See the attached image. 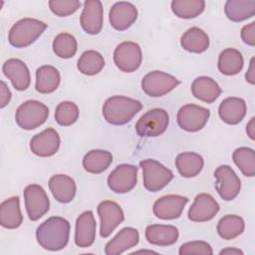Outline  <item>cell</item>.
<instances>
[{"label": "cell", "instance_id": "13", "mask_svg": "<svg viewBox=\"0 0 255 255\" xmlns=\"http://www.w3.org/2000/svg\"><path fill=\"white\" fill-rule=\"evenodd\" d=\"M98 213L101 218L100 234L104 238L109 237L125 219L124 211L121 206L111 200L102 201L98 205Z\"/></svg>", "mask_w": 255, "mask_h": 255}, {"label": "cell", "instance_id": "5", "mask_svg": "<svg viewBox=\"0 0 255 255\" xmlns=\"http://www.w3.org/2000/svg\"><path fill=\"white\" fill-rule=\"evenodd\" d=\"M142 168L143 185L146 190L156 192L164 188L173 178L170 169L154 159H143L139 162Z\"/></svg>", "mask_w": 255, "mask_h": 255}, {"label": "cell", "instance_id": "22", "mask_svg": "<svg viewBox=\"0 0 255 255\" xmlns=\"http://www.w3.org/2000/svg\"><path fill=\"white\" fill-rule=\"evenodd\" d=\"M246 103L243 99L229 97L223 100L218 108L220 119L228 125L239 124L246 115Z\"/></svg>", "mask_w": 255, "mask_h": 255}, {"label": "cell", "instance_id": "11", "mask_svg": "<svg viewBox=\"0 0 255 255\" xmlns=\"http://www.w3.org/2000/svg\"><path fill=\"white\" fill-rule=\"evenodd\" d=\"M214 177L216 178L215 188L222 199L229 201L239 194L241 189L240 179L229 165L218 166L214 171Z\"/></svg>", "mask_w": 255, "mask_h": 255}, {"label": "cell", "instance_id": "41", "mask_svg": "<svg viewBox=\"0 0 255 255\" xmlns=\"http://www.w3.org/2000/svg\"><path fill=\"white\" fill-rule=\"evenodd\" d=\"M241 38L245 44L249 46L255 45V22H251L242 28Z\"/></svg>", "mask_w": 255, "mask_h": 255}, {"label": "cell", "instance_id": "14", "mask_svg": "<svg viewBox=\"0 0 255 255\" xmlns=\"http://www.w3.org/2000/svg\"><path fill=\"white\" fill-rule=\"evenodd\" d=\"M61 139L59 133L52 128H48L38 134H35L30 140L31 151L42 157L54 155L60 147Z\"/></svg>", "mask_w": 255, "mask_h": 255}, {"label": "cell", "instance_id": "27", "mask_svg": "<svg viewBox=\"0 0 255 255\" xmlns=\"http://www.w3.org/2000/svg\"><path fill=\"white\" fill-rule=\"evenodd\" d=\"M61 76L59 71L50 65H45L36 71V91L41 94H50L57 90Z\"/></svg>", "mask_w": 255, "mask_h": 255}, {"label": "cell", "instance_id": "43", "mask_svg": "<svg viewBox=\"0 0 255 255\" xmlns=\"http://www.w3.org/2000/svg\"><path fill=\"white\" fill-rule=\"evenodd\" d=\"M254 58L251 59L250 61V66H249V69L245 75V79L246 81L251 84V85H254L255 84V73H254Z\"/></svg>", "mask_w": 255, "mask_h": 255}, {"label": "cell", "instance_id": "40", "mask_svg": "<svg viewBox=\"0 0 255 255\" xmlns=\"http://www.w3.org/2000/svg\"><path fill=\"white\" fill-rule=\"evenodd\" d=\"M180 255L188 254H202V255H212L213 251L211 246L205 241H190L183 243L179 247Z\"/></svg>", "mask_w": 255, "mask_h": 255}, {"label": "cell", "instance_id": "39", "mask_svg": "<svg viewBox=\"0 0 255 255\" xmlns=\"http://www.w3.org/2000/svg\"><path fill=\"white\" fill-rule=\"evenodd\" d=\"M81 6L78 0H50L49 7L51 11L60 17H67L75 13Z\"/></svg>", "mask_w": 255, "mask_h": 255}, {"label": "cell", "instance_id": "21", "mask_svg": "<svg viewBox=\"0 0 255 255\" xmlns=\"http://www.w3.org/2000/svg\"><path fill=\"white\" fill-rule=\"evenodd\" d=\"M139 240L138 231L132 227H125L118 232V234L110 240L105 247L107 255H118L128 249L134 247Z\"/></svg>", "mask_w": 255, "mask_h": 255}, {"label": "cell", "instance_id": "26", "mask_svg": "<svg viewBox=\"0 0 255 255\" xmlns=\"http://www.w3.org/2000/svg\"><path fill=\"white\" fill-rule=\"evenodd\" d=\"M191 93L194 98L207 103H213L221 94L219 85L209 77H198L191 85Z\"/></svg>", "mask_w": 255, "mask_h": 255}, {"label": "cell", "instance_id": "28", "mask_svg": "<svg viewBox=\"0 0 255 255\" xmlns=\"http://www.w3.org/2000/svg\"><path fill=\"white\" fill-rule=\"evenodd\" d=\"M208 35L198 27H191L183 33L180 39L181 47L191 53H203L209 47Z\"/></svg>", "mask_w": 255, "mask_h": 255}, {"label": "cell", "instance_id": "24", "mask_svg": "<svg viewBox=\"0 0 255 255\" xmlns=\"http://www.w3.org/2000/svg\"><path fill=\"white\" fill-rule=\"evenodd\" d=\"M179 233L175 226L164 224H151L145 229L146 240L153 245L168 246L174 244Z\"/></svg>", "mask_w": 255, "mask_h": 255}, {"label": "cell", "instance_id": "32", "mask_svg": "<svg viewBox=\"0 0 255 255\" xmlns=\"http://www.w3.org/2000/svg\"><path fill=\"white\" fill-rule=\"evenodd\" d=\"M113 161V155L108 150L93 149L85 154L83 158L84 168L91 173L105 171Z\"/></svg>", "mask_w": 255, "mask_h": 255}, {"label": "cell", "instance_id": "8", "mask_svg": "<svg viewBox=\"0 0 255 255\" xmlns=\"http://www.w3.org/2000/svg\"><path fill=\"white\" fill-rule=\"evenodd\" d=\"M24 199L27 214L32 221L40 219L50 208L49 197L39 184H29L24 189Z\"/></svg>", "mask_w": 255, "mask_h": 255}, {"label": "cell", "instance_id": "31", "mask_svg": "<svg viewBox=\"0 0 255 255\" xmlns=\"http://www.w3.org/2000/svg\"><path fill=\"white\" fill-rule=\"evenodd\" d=\"M244 65L242 54L233 48L223 50L218 58V70L221 74L226 76H233L238 74Z\"/></svg>", "mask_w": 255, "mask_h": 255}, {"label": "cell", "instance_id": "19", "mask_svg": "<svg viewBox=\"0 0 255 255\" xmlns=\"http://www.w3.org/2000/svg\"><path fill=\"white\" fill-rule=\"evenodd\" d=\"M4 75L11 81L17 91H25L29 88L31 77L27 65L20 59H9L2 67Z\"/></svg>", "mask_w": 255, "mask_h": 255}, {"label": "cell", "instance_id": "23", "mask_svg": "<svg viewBox=\"0 0 255 255\" xmlns=\"http://www.w3.org/2000/svg\"><path fill=\"white\" fill-rule=\"evenodd\" d=\"M49 188L54 198L61 203L71 202L77 190L74 179L66 174L53 175L49 180Z\"/></svg>", "mask_w": 255, "mask_h": 255}, {"label": "cell", "instance_id": "46", "mask_svg": "<svg viewBox=\"0 0 255 255\" xmlns=\"http://www.w3.org/2000/svg\"><path fill=\"white\" fill-rule=\"evenodd\" d=\"M134 253H155L153 251H146V250H139V251H136Z\"/></svg>", "mask_w": 255, "mask_h": 255}, {"label": "cell", "instance_id": "4", "mask_svg": "<svg viewBox=\"0 0 255 255\" xmlns=\"http://www.w3.org/2000/svg\"><path fill=\"white\" fill-rule=\"evenodd\" d=\"M48 117V107L36 100L24 102L19 106L15 114L17 125L26 130L37 128L46 122Z\"/></svg>", "mask_w": 255, "mask_h": 255}, {"label": "cell", "instance_id": "20", "mask_svg": "<svg viewBox=\"0 0 255 255\" xmlns=\"http://www.w3.org/2000/svg\"><path fill=\"white\" fill-rule=\"evenodd\" d=\"M97 223L92 211L83 212L76 221L75 243L81 248L90 247L96 239Z\"/></svg>", "mask_w": 255, "mask_h": 255}, {"label": "cell", "instance_id": "6", "mask_svg": "<svg viewBox=\"0 0 255 255\" xmlns=\"http://www.w3.org/2000/svg\"><path fill=\"white\" fill-rule=\"evenodd\" d=\"M169 117L163 109H152L143 114L135 124V130L139 136H158L165 131Z\"/></svg>", "mask_w": 255, "mask_h": 255}, {"label": "cell", "instance_id": "44", "mask_svg": "<svg viewBox=\"0 0 255 255\" xmlns=\"http://www.w3.org/2000/svg\"><path fill=\"white\" fill-rule=\"evenodd\" d=\"M254 121H255V118H252L250 120V122L248 123L247 127H246V132H247V134L249 135V137L251 139L255 138V125H254Z\"/></svg>", "mask_w": 255, "mask_h": 255}, {"label": "cell", "instance_id": "10", "mask_svg": "<svg viewBox=\"0 0 255 255\" xmlns=\"http://www.w3.org/2000/svg\"><path fill=\"white\" fill-rule=\"evenodd\" d=\"M209 117L210 112L207 109L197 105L187 104L179 109L177 113V124L182 129L194 132L204 128Z\"/></svg>", "mask_w": 255, "mask_h": 255}, {"label": "cell", "instance_id": "3", "mask_svg": "<svg viewBox=\"0 0 255 255\" xmlns=\"http://www.w3.org/2000/svg\"><path fill=\"white\" fill-rule=\"evenodd\" d=\"M47 24L33 18H24L16 22L8 34L9 43L16 48H25L34 43L46 30Z\"/></svg>", "mask_w": 255, "mask_h": 255}, {"label": "cell", "instance_id": "45", "mask_svg": "<svg viewBox=\"0 0 255 255\" xmlns=\"http://www.w3.org/2000/svg\"><path fill=\"white\" fill-rule=\"evenodd\" d=\"M220 255H223V254H227V255H243V251H241L240 249H237V248H225V249H222L219 253Z\"/></svg>", "mask_w": 255, "mask_h": 255}, {"label": "cell", "instance_id": "15", "mask_svg": "<svg viewBox=\"0 0 255 255\" xmlns=\"http://www.w3.org/2000/svg\"><path fill=\"white\" fill-rule=\"evenodd\" d=\"M188 198L185 196L177 194H169L158 198L153 204V213L157 218L163 220L178 218L186 203Z\"/></svg>", "mask_w": 255, "mask_h": 255}, {"label": "cell", "instance_id": "36", "mask_svg": "<svg viewBox=\"0 0 255 255\" xmlns=\"http://www.w3.org/2000/svg\"><path fill=\"white\" fill-rule=\"evenodd\" d=\"M233 161L245 176L252 177L255 174V153L250 147L242 146L233 151Z\"/></svg>", "mask_w": 255, "mask_h": 255}, {"label": "cell", "instance_id": "16", "mask_svg": "<svg viewBox=\"0 0 255 255\" xmlns=\"http://www.w3.org/2000/svg\"><path fill=\"white\" fill-rule=\"evenodd\" d=\"M103 5L99 0H88L84 3V8L80 17L83 30L90 35H97L103 28Z\"/></svg>", "mask_w": 255, "mask_h": 255}, {"label": "cell", "instance_id": "34", "mask_svg": "<svg viewBox=\"0 0 255 255\" xmlns=\"http://www.w3.org/2000/svg\"><path fill=\"white\" fill-rule=\"evenodd\" d=\"M105 67V60L101 53L88 50L85 51L78 60V70L87 76H94L99 74Z\"/></svg>", "mask_w": 255, "mask_h": 255}, {"label": "cell", "instance_id": "33", "mask_svg": "<svg viewBox=\"0 0 255 255\" xmlns=\"http://www.w3.org/2000/svg\"><path fill=\"white\" fill-rule=\"evenodd\" d=\"M245 223L242 217L234 214L223 216L217 224V232L219 236L226 240H231L243 233Z\"/></svg>", "mask_w": 255, "mask_h": 255}, {"label": "cell", "instance_id": "17", "mask_svg": "<svg viewBox=\"0 0 255 255\" xmlns=\"http://www.w3.org/2000/svg\"><path fill=\"white\" fill-rule=\"evenodd\" d=\"M219 208V204L210 194L200 193L188 210V218L194 222H205L212 219Z\"/></svg>", "mask_w": 255, "mask_h": 255}, {"label": "cell", "instance_id": "42", "mask_svg": "<svg viewBox=\"0 0 255 255\" xmlns=\"http://www.w3.org/2000/svg\"><path fill=\"white\" fill-rule=\"evenodd\" d=\"M0 88H1V90H0V93H1V99H0V107L1 108H4V107H6L7 105H8V103L10 102V99H11V92H10V90H9V88L7 87V85L3 82V81H1L0 82Z\"/></svg>", "mask_w": 255, "mask_h": 255}, {"label": "cell", "instance_id": "29", "mask_svg": "<svg viewBox=\"0 0 255 255\" xmlns=\"http://www.w3.org/2000/svg\"><path fill=\"white\" fill-rule=\"evenodd\" d=\"M204 160L196 152L186 151L179 153L175 158V166L179 174L183 177H194L202 170Z\"/></svg>", "mask_w": 255, "mask_h": 255}, {"label": "cell", "instance_id": "7", "mask_svg": "<svg viewBox=\"0 0 255 255\" xmlns=\"http://www.w3.org/2000/svg\"><path fill=\"white\" fill-rule=\"evenodd\" d=\"M179 81L167 73L152 71L146 74L141 80V89L149 97H161L172 91Z\"/></svg>", "mask_w": 255, "mask_h": 255}, {"label": "cell", "instance_id": "30", "mask_svg": "<svg viewBox=\"0 0 255 255\" xmlns=\"http://www.w3.org/2000/svg\"><path fill=\"white\" fill-rule=\"evenodd\" d=\"M227 18L233 22H241L255 14V0H228L224 6Z\"/></svg>", "mask_w": 255, "mask_h": 255}, {"label": "cell", "instance_id": "9", "mask_svg": "<svg viewBox=\"0 0 255 255\" xmlns=\"http://www.w3.org/2000/svg\"><path fill=\"white\" fill-rule=\"evenodd\" d=\"M141 49L134 42H123L117 46L114 52L116 66L125 73H131L137 70L141 64Z\"/></svg>", "mask_w": 255, "mask_h": 255}, {"label": "cell", "instance_id": "38", "mask_svg": "<svg viewBox=\"0 0 255 255\" xmlns=\"http://www.w3.org/2000/svg\"><path fill=\"white\" fill-rule=\"evenodd\" d=\"M79 118L78 106L69 101L60 103L55 110V120L60 126L68 127L77 122Z\"/></svg>", "mask_w": 255, "mask_h": 255}, {"label": "cell", "instance_id": "12", "mask_svg": "<svg viewBox=\"0 0 255 255\" xmlns=\"http://www.w3.org/2000/svg\"><path fill=\"white\" fill-rule=\"evenodd\" d=\"M136 181L137 167L128 163L118 165L108 177V185L116 193L130 191L135 186Z\"/></svg>", "mask_w": 255, "mask_h": 255}, {"label": "cell", "instance_id": "18", "mask_svg": "<svg viewBox=\"0 0 255 255\" xmlns=\"http://www.w3.org/2000/svg\"><path fill=\"white\" fill-rule=\"evenodd\" d=\"M110 23L113 28L124 31L129 28L137 18V9L129 2H117L110 10Z\"/></svg>", "mask_w": 255, "mask_h": 255}, {"label": "cell", "instance_id": "37", "mask_svg": "<svg viewBox=\"0 0 255 255\" xmlns=\"http://www.w3.org/2000/svg\"><path fill=\"white\" fill-rule=\"evenodd\" d=\"M77 49V40L69 33H60L53 41V51L62 59L72 58L76 54Z\"/></svg>", "mask_w": 255, "mask_h": 255}, {"label": "cell", "instance_id": "35", "mask_svg": "<svg viewBox=\"0 0 255 255\" xmlns=\"http://www.w3.org/2000/svg\"><path fill=\"white\" fill-rule=\"evenodd\" d=\"M205 8L203 0H173L171 10L178 18L191 19L200 15Z\"/></svg>", "mask_w": 255, "mask_h": 255}, {"label": "cell", "instance_id": "1", "mask_svg": "<svg viewBox=\"0 0 255 255\" xmlns=\"http://www.w3.org/2000/svg\"><path fill=\"white\" fill-rule=\"evenodd\" d=\"M70 236V223L60 216H53L39 225L36 238L41 247L50 251H58L66 247Z\"/></svg>", "mask_w": 255, "mask_h": 255}, {"label": "cell", "instance_id": "25", "mask_svg": "<svg viewBox=\"0 0 255 255\" xmlns=\"http://www.w3.org/2000/svg\"><path fill=\"white\" fill-rule=\"evenodd\" d=\"M23 222L18 196L4 200L0 205V223L4 228L16 229Z\"/></svg>", "mask_w": 255, "mask_h": 255}, {"label": "cell", "instance_id": "2", "mask_svg": "<svg viewBox=\"0 0 255 255\" xmlns=\"http://www.w3.org/2000/svg\"><path fill=\"white\" fill-rule=\"evenodd\" d=\"M142 108V104L125 96H113L103 106L105 120L114 126L128 124Z\"/></svg>", "mask_w": 255, "mask_h": 255}]
</instances>
